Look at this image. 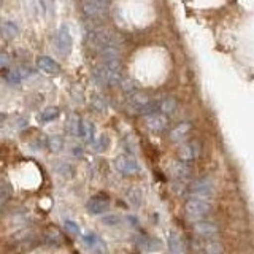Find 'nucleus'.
<instances>
[{
  "mask_svg": "<svg viewBox=\"0 0 254 254\" xmlns=\"http://www.w3.org/2000/svg\"><path fill=\"white\" fill-rule=\"evenodd\" d=\"M108 208H110L108 198L100 197V195H95V197L89 198L86 203V210L91 214H103L105 211H108Z\"/></svg>",
  "mask_w": 254,
  "mask_h": 254,
  "instance_id": "9d476101",
  "label": "nucleus"
},
{
  "mask_svg": "<svg viewBox=\"0 0 254 254\" xmlns=\"http://www.w3.org/2000/svg\"><path fill=\"white\" fill-rule=\"evenodd\" d=\"M53 169L59 175H62V177H65V178H70L71 175H73V167H71L70 164H67V162H56L53 165Z\"/></svg>",
  "mask_w": 254,
  "mask_h": 254,
  "instance_id": "b1692460",
  "label": "nucleus"
},
{
  "mask_svg": "<svg viewBox=\"0 0 254 254\" xmlns=\"http://www.w3.org/2000/svg\"><path fill=\"white\" fill-rule=\"evenodd\" d=\"M59 113H61V110L58 107H46L45 110H42V113H40V121L42 123L54 121V119L59 116Z\"/></svg>",
  "mask_w": 254,
  "mask_h": 254,
  "instance_id": "4be33fe9",
  "label": "nucleus"
},
{
  "mask_svg": "<svg viewBox=\"0 0 254 254\" xmlns=\"http://www.w3.org/2000/svg\"><path fill=\"white\" fill-rule=\"evenodd\" d=\"M37 67L46 75H59L61 73V65L50 56H40L37 59Z\"/></svg>",
  "mask_w": 254,
  "mask_h": 254,
  "instance_id": "9b49d317",
  "label": "nucleus"
},
{
  "mask_svg": "<svg viewBox=\"0 0 254 254\" xmlns=\"http://www.w3.org/2000/svg\"><path fill=\"white\" fill-rule=\"evenodd\" d=\"M64 227H65L67 232H70L71 235H79V234H81V229H79V226L76 224L73 219H65V221H64Z\"/></svg>",
  "mask_w": 254,
  "mask_h": 254,
  "instance_id": "c85d7f7f",
  "label": "nucleus"
},
{
  "mask_svg": "<svg viewBox=\"0 0 254 254\" xmlns=\"http://www.w3.org/2000/svg\"><path fill=\"white\" fill-rule=\"evenodd\" d=\"M188 198H205L211 200L214 195V183L210 177H202L194 180L188 186Z\"/></svg>",
  "mask_w": 254,
  "mask_h": 254,
  "instance_id": "f257e3e1",
  "label": "nucleus"
},
{
  "mask_svg": "<svg viewBox=\"0 0 254 254\" xmlns=\"http://www.w3.org/2000/svg\"><path fill=\"white\" fill-rule=\"evenodd\" d=\"M107 10L105 0H84L83 2V11L89 18H99Z\"/></svg>",
  "mask_w": 254,
  "mask_h": 254,
  "instance_id": "1a4fd4ad",
  "label": "nucleus"
},
{
  "mask_svg": "<svg viewBox=\"0 0 254 254\" xmlns=\"http://www.w3.org/2000/svg\"><path fill=\"white\" fill-rule=\"evenodd\" d=\"M6 119V115H3V113H0V124H2L3 121Z\"/></svg>",
  "mask_w": 254,
  "mask_h": 254,
  "instance_id": "72a5a7b5",
  "label": "nucleus"
},
{
  "mask_svg": "<svg viewBox=\"0 0 254 254\" xmlns=\"http://www.w3.org/2000/svg\"><path fill=\"white\" fill-rule=\"evenodd\" d=\"M190 129H192V126H190V123H181L178 126H175L172 132H170V140L172 141H183L186 140L188 133L190 132Z\"/></svg>",
  "mask_w": 254,
  "mask_h": 254,
  "instance_id": "4468645a",
  "label": "nucleus"
},
{
  "mask_svg": "<svg viewBox=\"0 0 254 254\" xmlns=\"http://www.w3.org/2000/svg\"><path fill=\"white\" fill-rule=\"evenodd\" d=\"M102 222L107 226H116V224H119V218L116 214H107L105 218H102Z\"/></svg>",
  "mask_w": 254,
  "mask_h": 254,
  "instance_id": "7c9ffc66",
  "label": "nucleus"
},
{
  "mask_svg": "<svg viewBox=\"0 0 254 254\" xmlns=\"http://www.w3.org/2000/svg\"><path fill=\"white\" fill-rule=\"evenodd\" d=\"M192 232L200 240H208V238H218L219 235V226L214 221L200 219L192 224Z\"/></svg>",
  "mask_w": 254,
  "mask_h": 254,
  "instance_id": "7ed1b4c3",
  "label": "nucleus"
},
{
  "mask_svg": "<svg viewBox=\"0 0 254 254\" xmlns=\"http://www.w3.org/2000/svg\"><path fill=\"white\" fill-rule=\"evenodd\" d=\"M177 100L173 97H164L157 100V111H161L164 115H173L177 111Z\"/></svg>",
  "mask_w": 254,
  "mask_h": 254,
  "instance_id": "f3484780",
  "label": "nucleus"
},
{
  "mask_svg": "<svg viewBox=\"0 0 254 254\" xmlns=\"http://www.w3.org/2000/svg\"><path fill=\"white\" fill-rule=\"evenodd\" d=\"M46 146L50 148V151H53V153H59V151H62L64 146H65V140H64V137H61V135H51L50 138H46Z\"/></svg>",
  "mask_w": 254,
  "mask_h": 254,
  "instance_id": "412c9836",
  "label": "nucleus"
},
{
  "mask_svg": "<svg viewBox=\"0 0 254 254\" xmlns=\"http://www.w3.org/2000/svg\"><path fill=\"white\" fill-rule=\"evenodd\" d=\"M8 198H10V189H8L5 183L0 181V211H2L5 203L8 202Z\"/></svg>",
  "mask_w": 254,
  "mask_h": 254,
  "instance_id": "bb28decb",
  "label": "nucleus"
},
{
  "mask_svg": "<svg viewBox=\"0 0 254 254\" xmlns=\"http://www.w3.org/2000/svg\"><path fill=\"white\" fill-rule=\"evenodd\" d=\"M29 126V119L27 118H18L14 121V127L18 130H21V129H26V127Z\"/></svg>",
  "mask_w": 254,
  "mask_h": 254,
  "instance_id": "2f4dec72",
  "label": "nucleus"
},
{
  "mask_svg": "<svg viewBox=\"0 0 254 254\" xmlns=\"http://www.w3.org/2000/svg\"><path fill=\"white\" fill-rule=\"evenodd\" d=\"M145 126L148 130L154 133H161L167 129V126H169V119H167V116L161 113V111H156V113H151L146 116Z\"/></svg>",
  "mask_w": 254,
  "mask_h": 254,
  "instance_id": "6e6552de",
  "label": "nucleus"
},
{
  "mask_svg": "<svg viewBox=\"0 0 254 254\" xmlns=\"http://www.w3.org/2000/svg\"><path fill=\"white\" fill-rule=\"evenodd\" d=\"M167 248H169V254H185L183 243L180 240V237L175 232L169 234V238H167Z\"/></svg>",
  "mask_w": 254,
  "mask_h": 254,
  "instance_id": "a211bd4d",
  "label": "nucleus"
},
{
  "mask_svg": "<svg viewBox=\"0 0 254 254\" xmlns=\"http://www.w3.org/2000/svg\"><path fill=\"white\" fill-rule=\"evenodd\" d=\"M121 87H123V91L126 94H129V95H133V94H137L138 92V84L135 79L132 78H126V79H121Z\"/></svg>",
  "mask_w": 254,
  "mask_h": 254,
  "instance_id": "5701e85b",
  "label": "nucleus"
},
{
  "mask_svg": "<svg viewBox=\"0 0 254 254\" xmlns=\"http://www.w3.org/2000/svg\"><path fill=\"white\" fill-rule=\"evenodd\" d=\"M27 75H30V71L27 73V70H13V71H10V73H8V76H6V79L10 83H21L24 78H26Z\"/></svg>",
  "mask_w": 254,
  "mask_h": 254,
  "instance_id": "a878e982",
  "label": "nucleus"
},
{
  "mask_svg": "<svg viewBox=\"0 0 254 254\" xmlns=\"http://www.w3.org/2000/svg\"><path fill=\"white\" fill-rule=\"evenodd\" d=\"M92 105L97 108L99 111H105L107 110V102L102 99V95H92Z\"/></svg>",
  "mask_w": 254,
  "mask_h": 254,
  "instance_id": "c756f323",
  "label": "nucleus"
},
{
  "mask_svg": "<svg viewBox=\"0 0 254 254\" xmlns=\"http://www.w3.org/2000/svg\"><path fill=\"white\" fill-rule=\"evenodd\" d=\"M115 167L116 170L121 173V175H126V177H130V175H135L140 172V165L138 162L135 161L132 156H127V154H123V156H118L115 159Z\"/></svg>",
  "mask_w": 254,
  "mask_h": 254,
  "instance_id": "39448f33",
  "label": "nucleus"
},
{
  "mask_svg": "<svg viewBox=\"0 0 254 254\" xmlns=\"http://www.w3.org/2000/svg\"><path fill=\"white\" fill-rule=\"evenodd\" d=\"M127 198H129V202L133 206H138L141 203V192H140V189H130L129 192H127Z\"/></svg>",
  "mask_w": 254,
  "mask_h": 254,
  "instance_id": "cd10ccee",
  "label": "nucleus"
},
{
  "mask_svg": "<svg viewBox=\"0 0 254 254\" xmlns=\"http://www.w3.org/2000/svg\"><path fill=\"white\" fill-rule=\"evenodd\" d=\"M170 172L173 175V178L177 180H186L190 177V169L188 162H183V161H178V162H173L172 167H170Z\"/></svg>",
  "mask_w": 254,
  "mask_h": 254,
  "instance_id": "dca6fc26",
  "label": "nucleus"
},
{
  "mask_svg": "<svg viewBox=\"0 0 254 254\" xmlns=\"http://www.w3.org/2000/svg\"><path fill=\"white\" fill-rule=\"evenodd\" d=\"M81 242L87 250H91L94 254H107V245L102 238L94 232L81 234Z\"/></svg>",
  "mask_w": 254,
  "mask_h": 254,
  "instance_id": "0eeeda50",
  "label": "nucleus"
},
{
  "mask_svg": "<svg viewBox=\"0 0 254 254\" xmlns=\"http://www.w3.org/2000/svg\"><path fill=\"white\" fill-rule=\"evenodd\" d=\"M79 124H81V118L75 113H70L67 121H65V130L68 135L71 137H78V132H79Z\"/></svg>",
  "mask_w": 254,
  "mask_h": 254,
  "instance_id": "6ab92c4d",
  "label": "nucleus"
},
{
  "mask_svg": "<svg viewBox=\"0 0 254 254\" xmlns=\"http://www.w3.org/2000/svg\"><path fill=\"white\" fill-rule=\"evenodd\" d=\"M200 143L197 140H190V141H185L178 149V156H180V161L183 162H192L195 159L200 156Z\"/></svg>",
  "mask_w": 254,
  "mask_h": 254,
  "instance_id": "423d86ee",
  "label": "nucleus"
},
{
  "mask_svg": "<svg viewBox=\"0 0 254 254\" xmlns=\"http://www.w3.org/2000/svg\"><path fill=\"white\" fill-rule=\"evenodd\" d=\"M198 251L200 254H222L224 246L221 245L218 238H208V240L198 242Z\"/></svg>",
  "mask_w": 254,
  "mask_h": 254,
  "instance_id": "f8f14e48",
  "label": "nucleus"
},
{
  "mask_svg": "<svg viewBox=\"0 0 254 254\" xmlns=\"http://www.w3.org/2000/svg\"><path fill=\"white\" fill-rule=\"evenodd\" d=\"M71 154H73V156H76V157H79V156H81L83 154V148L81 146H79V145H73V146H71Z\"/></svg>",
  "mask_w": 254,
  "mask_h": 254,
  "instance_id": "473e14b6",
  "label": "nucleus"
},
{
  "mask_svg": "<svg viewBox=\"0 0 254 254\" xmlns=\"http://www.w3.org/2000/svg\"><path fill=\"white\" fill-rule=\"evenodd\" d=\"M0 35H2L5 40H14L19 35L18 24L10 19H0Z\"/></svg>",
  "mask_w": 254,
  "mask_h": 254,
  "instance_id": "ddd939ff",
  "label": "nucleus"
},
{
  "mask_svg": "<svg viewBox=\"0 0 254 254\" xmlns=\"http://www.w3.org/2000/svg\"><path fill=\"white\" fill-rule=\"evenodd\" d=\"M110 145V140L107 135H100V137L94 138V141L91 143V146L94 151H97V153H102V151H105Z\"/></svg>",
  "mask_w": 254,
  "mask_h": 254,
  "instance_id": "393cba45",
  "label": "nucleus"
},
{
  "mask_svg": "<svg viewBox=\"0 0 254 254\" xmlns=\"http://www.w3.org/2000/svg\"><path fill=\"white\" fill-rule=\"evenodd\" d=\"M71 45H73V40H71V34L67 24H62V26L56 32V46H58V51L64 56H68L71 51Z\"/></svg>",
  "mask_w": 254,
  "mask_h": 254,
  "instance_id": "20e7f679",
  "label": "nucleus"
},
{
  "mask_svg": "<svg viewBox=\"0 0 254 254\" xmlns=\"http://www.w3.org/2000/svg\"><path fill=\"white\" fill-rule=\"evenodd\" d=\"M92 78H94V81L97 83L99 86L108 84V73H107V68H105L103 64H100V65H97L92 70Z\"/></svg>",
  "mask_w": 254,
  "mask_h": 254,
  "instance_id": "aec40b11",
  "label": "nucleus"
},
{
  "mask_svg": "<svg viewBox=\"0 0 254 254\" xmlns=\"http://www.w3.org/2000/svg\"><path fill=\"white\" fill-rule=\"evenodd\" d=\"M211 210V200H205V198H188L185 205V214L189 221H200Z\"/></svg>",
  "mask_w": 254,
  "mask_h": 254,
  "instance_id": "f03ea898",
  "label": "nucleus"
},
{
  "mask_svg": "<svg viewBox=\"0 0 254 254\" xmlns=\"http://www.w3.org/2000/svg\"><path fill=\"white\" fill-rule=\"evenodd\" d=\"M78 137H81L86 143H92L95 138V127L91 121H86L81 119V124H79V132Z\"/></svg>",
  "mask_w": 254,
  "mask_h": 254,
  "instance_id": "2eb2a0df",
  "label": "nucleus"
}]
</instances>
